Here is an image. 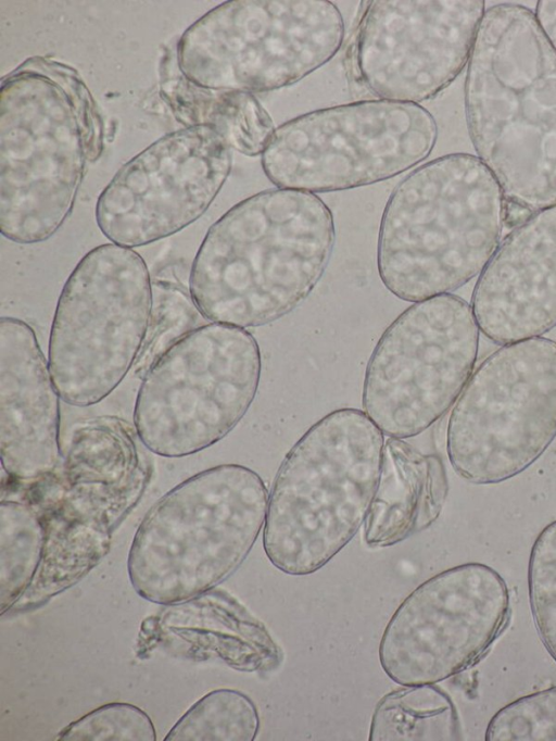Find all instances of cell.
I'll return each instance as SVG.
<instances>
[{
	"label": "cell",
	"mask_w": 556,
	"mask_h": 741,
	"mask_svg": "<svg viewBox=\"0 0 556 741\" xmlns=\"http://www.w3.org/2000/svg\"><path fill=\"white\" fill-rule=\"evenodd\" d=\"M464 92L470 140L505 201L532 213L556 205V48L532 11L484 12Z\"/></svg>",
	"instance_id": "6da1fadb"
},
{
	"label": "cell",
	"mask_w": 556,
	"mask_h": 741,
	"mask_svg": "<svg viewBox=\"0 0 556 741\" xmlns=\"http://www.w3.org/2000/svg\"><path fill=\"white\" fill-rule=\"evenodd\" d=\"M334 240L332 213L316 194L261 191L208 228L192 262L189 291L213 323L241 328L273 323L309 296Z\"/></svg>",
	"instance_id": "7a4b0ae2"
},
{
	"label": "cell",
	"mask_w": 556,
	"mask_h": 741,
	"mask_svg": "<svg viewBox=\"0 0 556 741\" xmlns=\"http://www.w3.org/2000/svg\"><path fill=\"white\" fill-rule=\"evenodd\" d=\"M103 122L73 67L33 56L2 78L0 230L22 244L48 240L72 212Z\"/></svg>",
	"instance_id": "3957f363"
},
{
	"label": "cell",
	"mask_w": 556,
	"mask_h": 741,
	"mask_svg": "<svg viewBox=\"0 0 556 741\" xmlns=\"http://www.w3.org/2000/svg\"><path fill=\"white\" fill-rule=\"evenodd\" d=\"M505 198L478 156L452 153L409 173L380 223L377 267L407 302L450 293L480 274L497 249Z\"/></svg>",
	"instance_id": "277c9868"
},
{
	"label": "cell",
	"mask_w": 556,
	"mask_h": 741,
	"mask_svg": "<svg viewBox=\"0 0 556 741\" xmlns=\"http://www.w3.org/2000/svg\"><path fill=\"white\" fill-rule=\"evenodd\" d=\"M384 435L361 410L313 424L283 457L268 494L263 548L280 572L304 576L329 563L365 524Z\"/></svg>",
	"instance_id": "5b68a950"
},
{
	"label": "cell",
	"mask_w": 556,
	"mask_h": 741,
	"mask_svg": "<svg viewBox=\"0 0 556 741\" xmlns=\"http://www.w3.org/2000/svg\"><path fill=\"white\" fill-rule=\"evenodd\" d=\"M268 494L262 477L240 464L207 468L174 487L144 515L130 545L136 592L175 604L230 577L264 528Z\"/></svg>",
	"instance_id": "8992f818"
},
{
	"label": "cell",
	"mask_w": 556,
	"mask_h": 741,
	"mask_svg": "<svg viewBox=\"0 0 556 741\" xmlns=\"http://www.w3.org/2000/svg\"><path fill=\"white\" fill-rule=\"evenodd\" d=\"M152 280L142 256L100 244L77 263L60 293L48 364L60 398L91 406L105 399L135 365L147 334Z\"/></svg>",
	"instance_id": "52a82bcc"
},
{
	"label": "cell",
	"mask_w": 556,
	"mask_h": 741,
	"mask_svg": "<svg viewBox=\"0 0 556 741\" xmlns=\"http://www.w3.org/2000/svg\"><path fill=\"white\" fill-rule=\"evenodd\" d=\"M343 37L341 13L327 0H231L186 29L175 59L201 88L266 92L326 64Z\"/></svg>",
	"instance_id": "ba28073f"
},
{
	"label": "cell",
	"mask_w": 556,
	"mask_h": 741,
	"mask_svg": "<svg viewBox=\"0 0 556 741\" xmlns=\"http://www.w3.org/2000/svg\"><path fill=\"white\" fill-rule=\"evenodd\" d=\"M262 359L248 330L205 324L179 339L142 377L134 427L163 457H184L220 441L243 418L261 379Z\"/></svg>",
	"instance_id": "9c48e42d"
},
{
	"label": "cell",
	"mask_w": 556,
	"mask_h": 741,
	"mask_svg": "<svg viewBox=\"0 0 556 741\" xmlns=\"http://www.w3.org/2000/svg\"><path fill=\"white\" fill-rule=\"evenodd\" d=\"M556 438V341L508 343L472 372L452 410L446 452L455 473L475 485L510 479Z\"/></svg>",
	"instance_id": "30bf717a"
},
{
	"label": "cell",
	"mask_w": 556,
	"mask_h": 741,
	"mask_svg": "<svg viewBox=\"0 0 556 741\" xmlns=\"http://www.w3.org/2000/svg\"><path fill=\"white\" fill-rule=\"evenodd\" d=\"M433 116L418 103L364 100L316 110L278 126L262 167L278 188L329 192L392 178L431 153Z\"/></svg>",
	"instance_id": "8fae6325"
},
{
	"label": "cell",
	"mask_w": 556,
	"mask_h": 741,
	"mask_svg": "<svg viewBox=\"0 0 556 741\" xmlns=\"http://www.w3.org/2000/svg\"><path fill=\"white\" fill-rule=\"evenodd\" d=\"M471 305L445 293L416 302L383 331L366 366L362 404L391 438L420 435L456 402L477 361Z\"/></svg>",
	"instance_id": "7c38bea8"
},
{
	"label": "cell",
	"mask_w": 556,
	"mask_h": 741,
	"mask_svg": "<svg viewBox=\"0 0 556 741\" xmlns=\"http://www.w3.org/2000/svg\"><path fill=\"white\" fill-rule=\"evenodd\" d=\"M510 610L503 577L482 563L445 569L413 590L382 633L381 668L401 686L435 685L472 666Z\"/></svg>",
	"instance_id": "4fadbf2b"
},
{
	"label": "cell",
	"mask_w": 556,
	"mask_h": 741,
	"mask_svg": "<svg viewBox=\"0 0 556 741\" xmlns=\"http://www.w3.org/2000/svg\"><path fill=\"white\" fill-rule=\"evenodd\" d=\"M147 481L130 426L112 416L80 424L59 466L31 482L46 501L43 563L50 568L94 563L109 544L115 520Z\"/></svg>",
	"instance_id": "5bb4252c"
},
{
	"label": "cell",
	"mask_w": 556,
	"mask_h": 741,
	"mask_svg": "<svg viewBox=\"0 0 556 741\" xmlns=\"http://www.w3.org/2000/svg\"><path fill=\"white\" fill-rule=\"evenodd\" d=\"M231 148L210 125L165 135L125 163L100 193L96 222L113 243L132 248L200 218L231 171Z\"/></svg>",
	"instance_id": "9a60e30c"
},
{
	"label": "cell",
	"mask_w": 556,
	"mask_h": 741,
	"mask_svg": "<svg viewBox=\"0 0 556 741\" xmlns=\"http://www.w3.org/2000/svg\"><path fill=\"white\" fill-rule=\"evenodd\" d=\"M482 0H376L359 24L355 66L382 100L416 103L446 88L468 62Z\"/></svg>",
	"instance_id": "2e32d148"
},
{
	"label": "cell",
	"mask_w": 556,
	"mask_h": 741,
	"mask_svg": "<svg viewBox=\"0 0 556 741\" xmlns=\"http://www.w3.org/2000/svg\"><path fill=\"white\" fill-rule=\"evenodd\" d=\"M471 310L483 335L502 346L556 326V205L502 240L478 277Z\"/></svg>",
	"instance_id": "e0dca14e"
},
{
	"label": "cell",
	"mask_w": 556,
	"mask_h": 741,
	"mask_svg": "<svg viewBox=\"0 0 556 741\" xmlns=\"http://www.w3.org/2000/svg\"><path fill=\"white\" fill-rule=\"evenodd\" d=\"M60 394L34 329L0 318V451L5 474L31 483L61 462Z\"/></svg>",
	"instance_id": "ac0fdd59"
},
{
	"label": "cell",
	"mask_w": 556,
	"mask_h": 741,
	"mask_svg": "<svg viewBox=\"0 0 556 741\" xmlns=\"http://www.w3.org/2000/svg\"><path fill=\"white\" fill-rule=\"evenodd\" d=\"M447 494L442 460L404 439L384 441L378 486L364 524L369 547H391L428 528Z\"/></svg>",
	"instance_id": "d6986e66"
},
{
	"label": "cell",
	"mask_w": 556,
	"mask_h": 741,
	"mask_svg": "<svg viewBox=\"0 0 556 741\" xmlns=\"http://www.w3.org/2000/svg\"><path fill=\"white\" fill-rule=\"evenodd\" d=\"M161 95L185 127L213 126L231 149L245 155L262 154L276 129L253 93L201 88L179 70L170 75L162 64Z\"/></svg>",
	"instance_id": "ffe728a7"
},
{
	"label": "cell",
	"mask_w": 556,
	"mask_h": 741,
	"mask_svg": "<svg viewBox=\"0 0 556 741\" xmlns=\"http://www.w3.org/2000/svg\"><path fill=\"white\" fill-rule=\"evenodd\" d=\"M370 741L460 740L456 707L435 685L402 686L377 703L369 728Z\"/></svg>",
	"instance_id": "44dd1931"
},
{
	"label": "cell",
	"mask_w": 556,
	"mask_h": 741,
	"mask_svg": "<svg viewBox=\"0 0 556 741\" xmlns=\"http://www.w3.org/2000/svg\"><path fill=\"white\" fill-rule=\"evenodd\" d=\"M260 717L253 701L231 689L214 690L174 725L166 741H253Z\"/></svg>",
	"instance_id": "7402d4cb"
},
{
	"label": "cell",
	"mask_w": 556,
	"mask_h": 741,
	"mask_svg": "<svg viewBox=\"0 0 556 741\" xmlns=\"http://www.w3.org/2000/svg\"><path fill=\"white\" fill-rule=\"evenodd\" d=\"M206 319L190 291L177 282L152 280L150 319L141 351L134 365L141 378L175 342L203 326Z\"/></svg>",
	"instance_id": "603a6c76"
},
{
	"label": "cell",
	"mask_w": 556,
	"mask_h": 741,
	"mask_svg": "<svg viewBox=\"0 0 556 741\" xmlns=\"http://www.w3.org/2000/svg\"><path fill=\"white\" fill-rule=\"evenodd\" d=\"M46 548V529L31 504L1 502V581L21 589L31 580Z\"/></svg>",
	"instance_id": "cb8c5ba5"
},
{
	"label": "cell",
	"mask_w": 556,
	"mask_h": 741,
	"mask_svg": "<svg viewBox=\"0 0 556 741\" xmlns=\"http://www.w3.org/2000/svg\"><path fill=\"white\" fill-rule=\"evenodd\" d=\"M528 589L536 632L556 662V519L542 529L532 545Z\"/></svg>",
	"instance_id": "d4e9b609"
},
{
	"label": "cell",
	"mask_w": 556,
	"mask_h": 741,
	"mask_svg": "<svg viewBox=\"0 0 556 741\" xmlns=\"http://www.w3.org/2000/svg\"><path fill=\"white\" fill-rule=\"evenodd\" d=\"M486 741H556V686L521 696L498 709Z\"/></svg>",
	"instance_id": "484cf974"
},
{
	"label": "cell",
	"mask_w": 556,
	"mask_h": 741,
	"mask_svg": "<svg viewBox=\"0 0 556 741\" xmlns=\"http://www.w3.org/2000/svg\"><path fill=\"white\" fill-rule=\"evenodd\" d=\"M154 726L139 707L128 703L105 704L66 726L62 741H154Z\"/></svg>",
	"instance_id": "4316f807"
},
{
	"label": "cell",
	"mask_w": 556,
	"mask_h": 741,
	"mask_svg": "<svg viewBox=\"0 0 556 741\" xmlns=\"http://www.w3.org/2000/svg\"><path fill=\"white\" fill-rule=\"evenodd\" d=\"M535 17L548 40L556 48V1H538Z\"/></svg>",
	"instance_id": "83f0119b"
}]
</instances>
